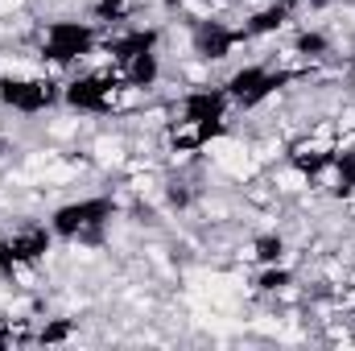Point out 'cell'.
<instances>
[{
  "mask_svg": "<svg viewBox=\"0 0 355 351\" xmlns=\"http://www.w3.org/2000/svg\"><path fill=\"white\" fill-rule=\"evenodd\" d=\"M268 182H272V190L289 203V198H297V194H306L310 190V166H297V162H277L272 170H265Z\"/></svg>",
  "mask_w": 355,
  "mask_h": 351,
  "instance_id": "1",
  "label": "cell"
}]
</instances>
